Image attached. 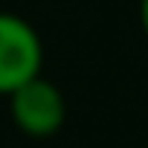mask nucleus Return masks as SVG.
<instances>
[{
    "label": "nucleus",
    "mask_w": 148,
    "mask_h": 148,
    "mask_svg": "<svg viewBox=\"0 0 148 148\" xmlns=\"http://www.w3.org/2000/svg\"><path fill=\"white\" fill-rule=\"evenodd\" d=\"M9 116L21 134L32 139H47L64 128L67 99L58 84L38 76L9 96Z\"/></svg>",
    "instance_id": "obj_2"
},
{
    "label": "nucleus",
    "mask_w": 148,
    "mask_h": 148,
    "mask_svg": "<svg viewBox=\"0 0 148 148\" xmlns=\"http://www.w3.org/2000/svg\"><path fill=\"white\" fill-rule=\"evenodd\" d=\"M44 41L38 29L15 15L0 12V96H12L26 82L44 76Z\"/></svg>",
    "instance_id": "obj_1"
},
{
    "label": "nucleus",
    "mask_w": 148,
    "mask_h": 148,
    "mask_svg": "<svg viewBox=\"0 0 148 148\" xmlns=\"http://www.w3.org/2000/svg\"><path fill=\"white\" fill-rule=\"evenodd\" d=\"M139 26L148 35V0H139Z\"/></svg>",
    "instance_id": "obj_3"
}]
</instances>
